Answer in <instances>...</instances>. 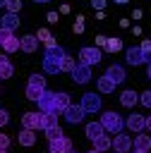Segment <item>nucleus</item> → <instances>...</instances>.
<instances>
[{"instance_id": "f257e3e1", "label": "nucleus", "mask_w": 151, "mask_h": 153, "mask_svg": "<svg viewBox=\"0 0 151 153\" xmlns=\"http://www.w3.org/2000/svg\"><path fill=\"white\" fill-rule=\"evenodd\" d=\"M65 55H67V53H65L60 45L46 48V53H43V72H46V74H60V62H62Z\"/></svg>"}, {"instance_id": "f03ea898", "label": "nucleus", "mask_w": 151, "mask_h": 153, "mask_svg": "<svg viewBox=\"0 0 151 153\" xmlns=\"http://www.w3.org/2000/svg\"><path fill=\"white\" fill-rule=\"evenodd\" d=\"M98 122L103 124V129H105L108 134H120V131H122V127H125V120H122L117 112H113V110L103 112Z\"/></svg>"}, {"instance_id": "7ed1b4c3", "label": "nucleus", "mask_w": 151, "mask_h": 153, "mask_svg": "<svg viewBox=\"0 0 151 153\" xmlns=\"http://www.w3.org/2000/svg\"><path fill=\"white\" fill-rule=\"evenodd\" d=\"M79 62L81 65H98L101 62V50L96 48V45H84L81 50H79Z\"/></svg>"}, {"instance_id": "20e7f679", "label": "nucleus", "mask_w": 151, "mask_h": 153, "mask_svg": "<svg viewBox=\"0 0 151 153\" xmlns=\"http://www.w3.org/2000/svg\"><path fill=\"white\" fill-rule=\"evenodd\" d=\"M79 105H81V110H84V112H89V115H91V112H98L103 103H101V96H98V93H84Z\"/></svg>"}, {"instance_id": "39448f33", "label": "nucleus", "mask_w": 151, "mask_h": 153, "mask_svg": "<svg viewBox=\"0 0 151 153\" xmlns=\"http://www.w3.org/2000/svg\"><path fill=\"white\" fill-rule=\"evenodd\" d=\"M36 103H38L41 112H50V115H55V91H48V88H46Z\"/></svg>"}, {"instance_id": "423d86ee", "label": "nucleus", "mask_w": 151, "mask_h": 153, "mask_svg": "<svg viewBox=\"0 0 151 153\" xmlns=\"http://www.w3.org/2000/svg\"><path fill=\"white\" fill-rule=\"evenodd\" d=\"M70 74H72V81H74V84H86V81L91 79V67H89V65L77 62V65H74V69H72Z\"/></svg>"}, {"instance_id": "0eeeda50", "label": "nucleus", "mask_w": 151, "mask_h": 153, "mask_svg": "<svg viewBox=\"0 0 151 153\" xmlns=\"http://www.w3.org/2000/svg\"><path fill=\"white\" fill-rule=\"evenodd\" d=\"M125 127H127L129 131L139 134V131H144V129H146V117H144V115H139V112H132V115L125 120Z\"/></svg>"}, {"instance_id": "6e6552de", "label": "nucleus", "mask_w": 151, "mask_h": 153, "mask_svg": "<svg viewBox=\"0 0 151 153\" xmlns=\"http://www.w3.org/2000/svg\"><path fill=\"white\" fill-rule=\"evenodd\" d=\"M113 151H117V153H129V148H132V139L127 136V134H115V139H113V146H110Z\"/></svg>"}, {"instance_id": "1a4fd4ad", "label": "nucleus", "mask_w": 151, "mask_h": 153, "mask_svg": "<svg viewBox=\"0 0 151 153\" xmlns=\"http://www.w3.org/2000/svg\"><path fill=\"white\" fill-rule=\"evenodd\" d=\"M62 115H65V120H67L70 124H77V122H81V120H84V115H86V112L81 110V105H72V103H70V108H67Z\"/></svg>"}, {"instance_id": "9d476101", "label": "nucleus", "mask_w": 151, "mask_h": 153, "mask_svg": "<svg viewBox=\"0 0 151 153\" xmlns=\"http://www.w3.org/2000/svg\"><path fill=\"white\" fill-rule=\"evenodd\" d=\"M22 127L24 129H31V131L41 129V115L38 112H24L22 115Z\"/></svg>"}, {"instance_id": "9b49d317", "label": "nucleus", "mask_w": 151, "mask_h": 153, "mask_svg": "<svg viewBox=\"0 0 151 153\" xmlns=\"http://www.w3.org/2000/svg\"><path fill=\"white\" fill-rule=\"evenodd\" d=\"M50 151H55V153H67V151H72V141H70V136H58V139H53L50 141Z\"/></svg>"}, {"instance_id": "f8f14e48", "label": "nucleus", "mask_w": 151, "mask_h": 153, "mask_svg": "<svg viewBox=\"0 0 151 153\" xmlns=\"http://www.w3.org/2000/svg\"><path fill=\"white\" fill-rule=\"evenodd\" d=\"M105 76L117 86V84H122V81H125V69H122L120 65H110V67L105 69Z\"/></svg>"}, {"instance_id": "ddd939ff", "label": "nucleus", "mask_w": 151, "mask_h": 153, "mask_svg": "<svg viewBox=\"0 0 151 153\" xmlns=\"http://www.w3.org/2000/svg\"><path fill=\"white\" fill-rule=\"evenodd\" d=\"M125 57H127V62L134 65V67H137V65H144V53H141L139 45H137V48H127V50H125Z\"/></svg>"}, {"instance_id": "4468645a", "label": "nucleus", "mask_w": 151, "mask_h": 153, "mask_svg": "<svg viewBox=\"0 0 151 153\" xmlns=\"http://www.w3.org/2000/svg\"><path fill=\"white\" fill-rule=\"evenodd\" d=\"M17 26H19V14L7 12V14H2V17H0V29H10V31H14Z\"/></svg>"}, {"instance_id": "2eb2a0df", "label": "nucleus", "mask_w": 151, "mask_h": 153, "mask_svg": "<svg viewBox=\"0 0 151 153\" xmlns=\"http://www.w3.org/2000/svg\"><path fill=\"white\" fill-rule=\"evenodd\" d=\"M36 45H38V38H36L34 33H26V36H22V38H19V48H22L24 53H34V50H36Z\"/></svg>"}, {"instance_id": "dca6fc26", "label": "nucleus", "mask_w": 151, "mask_h": 153, "mask_svg": "<svg viewBox=\"0 0 151 153\" xmlns=\"http://www.w3.org/2000/svg\"><path fill=\"white\" fill-rule=\"evenodd\" d=\"M67 108H70V93H65V91L55 93V115H62Z\"/></svg>"}, {"instance_id": "f3484780", "label": "nucleus", "mask_w": 151, "mask_h": 153, "mask_svg": "<svg viewBox=\"0 0 151 153\" xmlns=\"http://www.w3.org/2000/svg\"><path fill=\"white\" fill-rule=\"evenodd\" d=\"M132 146L137 151H151V136L149 134H137L134 141H132Z\"/></svg>"}, {"instance_id": "a211bd4d", "label": "nucleus", "mask_w": 151, "mask_h": 153, "mask_svg": "<svg viewBox=\"0 0 151 153\" xmlns=\"http://www.w3.org/2000/svg\"><path fill=\"white\" fill-rule=\"evenodd\" d=\"M17 141H19V146H34L36 143V134L31 129H22L17 134Z\"/></svg>"}, {"instance_id": "6ab92c4d", "label": "nucleus", "mask_w": 151, "mask_h": 153, "mask_svg": "<svg viewBox=\"0 0 151 153\" xmlns=\"http://www.w3.org/2000/svg\"><path fill=\"white\" fill-rule=\"evenodd\" d=\"M0 45H2V50H5L7 55H10V53H14V50H19V38H17L14 33H12V36H7V38H2V43H0Z\"/></svg>"}, {"instance_id": "aec40b11", "label": "nucleus", "mask_w": 151, "mask_h": 153, "mask_svg": "<svg viewBox=\"0 0 151 153\" xmlns=\"http://www.w3.org/2000/svg\"><path fill=\"white\" fill-rule=\"evenodd\" d=\"M101 134H105V129H103V124L101 122H89L86 124V136L93 141V139H98Z\"/></svg>"}, {"instance_id": "412c9836", "label": "nucleus", "mask_w": 151, "mask_h": 153, "mask_svg": "<svg viewBox=\"0 0 151 153\" xmlns=\"http://www.w3.org/2000/svg\"><path fill=\"white\" fill-rule=\"evenodd\" d=\"M137 100H139V93H134V91H122V93H120V103H122L125 108H134Z\"/></svg>"}, {"instance_id": "4be33fe9", "label": "nucleus", "mask_w": 151, "mask_h": 153, "mask_svg": "<svg viewBox=\"0 0 151 153\" xmlns=\"http://www.w3.org/2000/svg\"><path fill=\"white\" fill-rule=\"evenodd\" d=\"M110 146H113V139H110L108 134H101L98 139H93V148H96V151H101V153H103V151H108Z\"/></svg>"}, {"instance_id": "5701e85b", "label": "nucleus", "mask_w": 151, "mask_h": 153, "mask_svg": "<svg viewBox=\"0 0 151 153\" xmlns=\"http://www.w3.org/2000/svg\"><path fill=\"white\" fill-rule=\"evenodd\" d=\"M96 86H98V91H101V93H113V91H115V84H113L105 74H103V76H98V84H96Z\"/></svg>"}, {"instance_id": "b1692460", "label": "nucleus", "mask_w": 151, "mask_h": 153, "mask_svg": "<svg viewBox=\"0 0 151 153\" xmlns=\"http://www.w3.org/2000/svg\"><path fill=\"white\" fill-rule=\"evenodd\" d=\"M55 124H58V115L41 112V129H48V127H55Z\"/></svg>"}, {"instance_id": "393cba45", "label": "nucleus", "mask_w": 151, "mask_h": 153, "mask_svg": "<svg viewBox=\"0 0 151 153\" xmlns=\"http://www.w3.org/2000/svg\"><path fill=\"white\" fill-rule=\"evenodd\" d=\"M43 91H46V88H38V86H31V84H29V86H26V91H24V93H26V98H29V100H38V98H41V93H43Z\"/></svg>"}, {"instance_id": "a878e982", "label": "nucleus", "mask_w": 151, "mask_h": 153, "mask_svg": "<svg viewBox=\"0 0 151 153\" xmlns=\"http://www.w3.org/2000/svg\"><path fill=\"white\" fill-rule=\"evenodd\" d=\"M105 50H108V53H117V50H122V41H120V38H108Z\"/></svg>"}, {"instance_id": "bb28decb", "label": "nucleus", "mask_w": 151, "mask_h": 153, "mask_svg": "<svg viewBox=\"0 0 151 153\" xmlns=\"http://www.w3.org/2000/svg\"><path fill=\"white\" fill-rule=\"evenodd\" d=\"M74 65H77V62H74V57L65 55V57H62V62H60V72H72V69H74Z\"/></svg>"}, {"instance_id": "cd10ccee", "label": "nucleus", "mask_w": 151, "mask_h": 153, "mask_svg": "<svg viewBox=\"0 0 151 153\" xmlns=\"http://www.w3.org/2000/svg\"><path fill=\"white\" fill-rule=\"evenodd\" d=\"M43 131H46V139H48V141H53V139L62 136V129H60L58 124H55V127H48V129H43Z\"/></svg>"}, {"instance_id": "c85d7f7f", "label": "nucleus", "mask_w": 151, "mask_h": 153, "mask_svg": "<svg viewBox=\"0 0 151 153\" xmlns=\"http://www.w3.org/2000/svg\"><path fill=\"white\" fill-rule=\"evenodd\" d=\"M14 74V67H12V62H5V65H0V79H10Z\"/></svg>"}, {"instance_id": "c756f323", "label": "nucleus", "mask_w": 151, "mask_h": 153, "mask_svg": "<svg viewBox=\"0 0 151 153\" xmlns=\"http://www.w3.org/2000/svg\"><path fill=\"white\" fill-rule=\"evenodd\" d=\"M29 84H31V86H38V88H46V76L31 74V76H29Z\"/></svg>"}, {"instance_id": "7c9ffc66", "label": "nucleus", "mask_w": 151, "mask_h": 153, "mask_svg": "<svg viewBox=\"0 0 151 153\" xmlns=\"http://www.w3.org/2000/svg\"><path fill=\"white\" fill-rule=\"evenodd\" d=\"M7 12H12V14H19V10H22V0H7Z\"/></svg>"}, {"instance_id": "2f4dec72", "label": "nucleus", "mask_w": 151, "mask_h": 153, "mask_svg": "<svg viewBox=\"0 0 151 153\" xmlns=\"http://www.w3.org/2000/svg\"><path fill=\"white\" fill-rule=\"evenodd\" d=\"M139 103H141L144 108H151V91H144V93H139Z\"/></svg>"}, {"instance_id": "473e14b6", "label": "nucleus", "mask_w": 151, "mask_h": 153, "mask_svg": "<svg viewBox=\"0 0 151 153\" xmlns=\"http://www.w3.org/2000/svg\"><path fill=\"white\" fill-rule=\"evenodd\" d=\"M139 48H141V53H144V55H146V53H151V41H149V38H144V41L139 43Z\"/></svg>"}, {"instance_id": "72a5a7b5", "label": "nucleus", "mask_w": 151, "mask_h": 153, "mask_svg": "<svg viewBox=\"0 0 151 153\" xmlns=\"http://www.w3.org/2000/svg\"><path fill=\"white\" fill-rule=\"evenodd\" d=\"M36 38H38V41H48V38H50V31H48V29H38V36H36Z\"/></svg>"}, {"instance_id": "f704fd0d", "label": "nucleus", "mask_w": 151, "mask_h": 153, "mask_svg": "<svg viewBox=\"0 0 151 153\" xmlns=\"http://www.w3.org/2000/svg\"><path fill=\"white\" fill-rule=\"evenodd\" d=\"M7 122H10V115H7V110H2V108H0V127H5Z\"/></svg>"}, {"instance_id": "c9c22d12", "label": "nucleus", "mask_w": 151, "mask_h": 153, "mask_svg": "<svg viewBox=\"0 0 151 153\" xmlns=\"http://www.w3.org/2000/svg\"><path fill=\"white\" fill-rule=\"evenodd\" d=\"M7 146H10V136L7 134H0V151H5Z\"/></svg>"}, {"instance_id": "e433bc0d", "label": "nucleus", "mask_w": 151, "mask_h": 153, "mask_svg": "<svg viewBox=\"0 0 151 153\" xmlns=\"http://www.w3.org/2000/svg\"><path fill=\"white\" fill-rule=\"evenodd\" d=\"M105 2H108V0H91V7H93V10H103Z\"/></svg>"}, {"instance_id": "4c0bfd02", "label": "nucleus", "mask_w": 151, "mask_h": 153, "mask_svg": "<svg viewBox=\"0 0 151 153\" xmlns=\"http://www.w3.org/2000/svg\"><path fill=\"white\" fill-rule=\"evenodd\" d=\"M74 33H84V22H74Z\"/></svg>"}, {"instance_id": "58836bf2", "label": "nucleus", "mask_w": 151, "mask_h": 153, "mask_svg": "<svg viewBox=\"0 0 151 153\" xmlns=\"http://www.w3.org/2000/svg\"><path fill=\"white\" fill-rule=\"evenodd\" d=\"M105 43H108L105 36H96V45H98V48H105Z\"/></svg>"}, {"instance_id": "ea45409f", "label": "nucleus", "mask_w": 151, "mask_h": 153, "mask_svg": "<svg viewBox=\"0 0 151 153\" xmlns=\"http://www.w3.org/2000/svg\"><path fill=\"white\" fill-rule=\"evenodd\" d=\"M46 19H48L50 24H55V22H58V12H48V14H46Z\"/></svg>"}, {"instance_id": "a19ab883", "label": "nucleus", "mask_w": 151, "mask_h": 153, "mask_svg": "<svg viewBox=\"0 0 151 153\" xmlns=\"http://www.w3.org/2000/svg\"><path fill=\"white\" fill-rule=\"evenodd\" d=\"M43 43H46V48H55V45H58V41H55V38H53V36H50V38H48V41H43Z\"/></svg>"}, {"instance_id": "79ce46f5", "label": "nucleus", "mask_w": 151, "mask_h": 153, "mask_svg": "<svg viewBox=\"0 0 151 153\" xmlns=\"http://www.w3.org/2000/svg\"><path fill=\"white\" fill-rule=\"evenodd\" d=\"M5 62H10V57H7V53H0V65H5Z\"/></svg>"}, {"instance_id": "37998d69", "label": "nucleus", "mask_w": 151, "mask_h": 153, "mask_svg": "<svg viewBox=\"0 0 151 153\" xmlns=\"http://www.w3.org/2000/svg\"><path fill=\"white\" fill-rule=\"evenodd\" d=\"M144 62H146V65H151V53H146V55H144Z\"/></svg>"}, {"instance_id": "c03bdc74", "label": "nucleus", "mask_w": 151, "mask_h": 153, "mask_svg": "<svg viewBox=\"0 0 151 153\" xmlns=\"http://www.w3.org/2000/svg\"><path fill=\"white\" fill-rule=\"evenodd\" d=\"M146 129H149V131H151V115H149V117H146Z\"/></svg>"}, {"instance_id": "a18cd8bd", "label": "nucleus", "mask_w": 151, "mask_h": 153, "mask_svg": "<svg viewBox=\"0 0 151 153\" xmlns=\"http://www.w3.org/2000/svg\"><path fill=\"white\" fill-rule=\"evenodd\" d=\"M146 76H149V79H151V65H149V69H146Z\"/></svg>"}, {"instance_id": "49530a36", "label": "nucleus", "mask_w": 151, "mask_h": 153, "mask_svg": "<svg viewBox=\"0 0 151 153\" xmlns=\"http://www.w3.org/2000/svg\"><path fill=\"white\" fill-rule=\"evenodd\" d=\"M115 2H117V5H125V2H127V0H115Z\"/></svg>"}, {"instance_id": "de8ad7c7", "label": "nucleus", "mask_w": 151, "mask_h": 153, "mask_svg": "<svg viewBox=\"0 0 151 153\" xmlns=\"http://www.w3.org/2000/svg\"><path fill=\"white\" fill-rule=\"evenodd\" d=\"M5 5H7V0H0V7H5Z\"/></svg>"}, {"instance_id": "09e8293b", "label": "nucleus", "mask_w": 151, "mask_h": 153, "mask_svg": "<svg viewBox=\"0 0 151 153\" xmlns=\"http://www.w3.org/2000/svg\"><path fill=\"white\" fill-rule=\"evenodd\" d=\"M89 153H101V151H96V148H91V151H89Z\"/></svg>"}, {"instance_id": "8fccbe9b", "label": "nucleus", "mask_w": 151, "mask_h": 153, "mask_svg": "<svg viewBox=\"0 0 151 153\" xmlns=\"http://www.w3.org/2000/svg\"><path fill=\"white\" fill-rule=\"evenodd\" d=\"M134 153H149V151H137V148H134Z\"/></svg>"}, {"instance_id": "3c124183", "label": "nucleus", "mask_w": 151, "mask_h": 153, "mask_svg": "<svg viewBox=\"0 0 151 153\" xmlns=\"http://www.w3.org/2000/svg\"><path fill=\"white\" fill-rule=\"evenodd\" d=\"M34 2H50V0H34Z\"/></svg>"}, {"instance_id": "603ef678", "label": "nucleus", "mask_w": 151, "mask_h": 153, "mask_svg": "<svg viewBox=\"0 0 151 153\" xmlns=\"http://www.w3.org/2000/svg\"><path fill=\"white\" fill-rule=\"evenodd\" d=\"M67 153H77V151H74V148H72V151H67Z\"/></svg>"}, {"instance_id": "864d4df0", "label": "nucleus", "mask_w": 151, "mask_h": 153, "mask_svg": "<svg viewBox=\"0 0 151 153\" xmlns=\"http://www.w3.org/2000/svg\"><path fill=\"white\" fill-rule=\"evenodd\" d=\"M0 153H7V148H5V151H0Z\"/></svg>"}, {"instance_id": "5fc2aeb1", "label": "nucleus", "mask_w": 151, "mask_h": 153, "mask_svg": "<svg viewBox=\"0 0 151 153\" xmlns=\"http://www.w3.org/2000/svg\"><path fill=\"white\" fill-rule=\"evenodd\" d=\"M48 153H55V151H48Z\"/></svg>"}, {"instance_id": "6e6d98bb", "label": "nucleus", "mask_w": 151, "mask_h": 153, "mask_svg": "<svg viewBox=\"0 0 151 153\" xmlns=\"http://www.w3.org/2000/svg\"><path fill=\"white\" fill-rule=\"evenodd\" d=\"M115 153H117V151H115Z\"/></svg>"}]
</instances>
